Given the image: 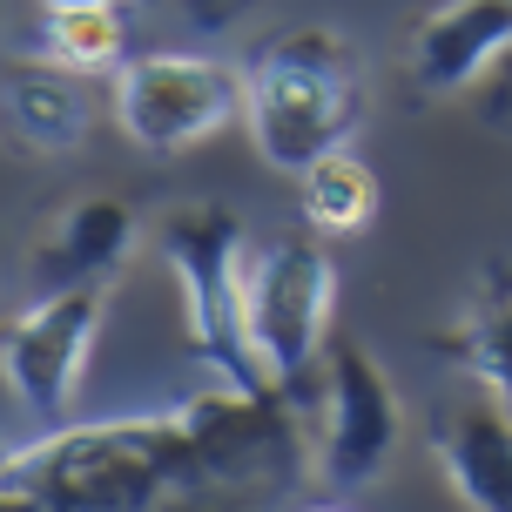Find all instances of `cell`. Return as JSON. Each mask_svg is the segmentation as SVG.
<instances>
[{"label": "cell", "instance_id": "cell-1", "mask_svg": "<svg viewBox=\"0 0 512 512\" xmlns=\"http://www.w3.org/2000/svg\"><path fill=\"white\" fill-rule=\"evenodd\" d=\"M277 398H203L155 418L68 425L34 445H14L0 465V492L41 512H135L162 506L209 479H250L263 459H283Z\"/></svg>", "mask_w": 512, "mask_h": 512}, {"label": "cell", "instance_id": "cell-2", "mask_svg": "<svg viewBox=\"0 0 512 512\" xmlns=\"http://www.w3.org/2000/svg\"><path fill=\"white\" fill-rule=\"evenodd\" d=\"M243 115H250L256 155L304 176L317 155L344 149L364 128V54L344 27H290L263 41L243 75Z\"/></svg>", "mask_w": 512, "mask_h": 512}, {"label": "cell", "instance_id": "cell-3", "mask_svg": "<svg viewBox=\"0 0 512 512\" xmlns=\"http://www.w3.org/2000/svg\"><path fill=\"white\" fill-rule=\"evenodd\" d=\"M155 250L182 290V324L196 358L243 398H277L250 344V277H243V223L223 203H182L155 223Z\"/></svg>", "mask_w": 512, "mask_h": 512}, {"label": "cell", "instance_id": "cell-4", "mask_svg": "<svg viewBox=\"0 0 512 512\" xmlns=\"http://www.w3.org/2000/svg\"><path fill=\"white\" fill-rule=\"evenodd\" d=\"M331 297V250L310 236H283L250 263V344L263 378L277 384V398L310 391V371L324 358V331H331Z\"/></svg>", "mask_w": 512, "mask_h": 512}, {"label": "cell", "instance_id": "cell-5", "mask_svg": "<svg viewBox=\"0 0 512 512\" xmlns=\"http://www.w3.org/2000/svg\"><path fill=\"white\" fill-rule=\"evenodd\" d=\"M243 115V81L209 54H142L115 68V122L135 149L182 155Z\"/></svg>", "mask_w": 512, "mask_h": 512}, {"label": "cell", "instance_id": "cell-6", "mask_svg": "<svg viewBox=\"0 0 512 512\" xmlns=\"http://www.w3.org/2000/svg\"><path fill=\"white\" fill-rule=\"evenodd\" d=\"M398 391L384 378V364L364 351L358 337H337L324 351V486L331 492H364L398 452Z\"/></svg>", "mask_w": 512, "mask_h": 512}, {"label": "cell", "instance_id": "cell-7", "mask_svg": "<svg viewBox=\"0 0 512 512\" xmlns=\"http://www.w3.org/2000/svg\"><path fill=\"white\" fill-rule=\"evenodd\" d=\"M102 317H108L102 283H61L41 304H27L7 324V344H0L14 398L34 405L41 418H61L68 398H75V384H81V371H88V358H95Z\"/></svg>", "mask_w": 512, "mask_h": 512}, {"label": "cell", "instance_id": "cell-8", "mask_svg": "<svg viewBox=\"0 0 512 512\" xmlns=\"http://www.w3.org/2000/svg\"><path fill=\"white\" fill-rule=\"evenodd\" d=\"M512 48V0H445L411 34V81L425 95H459Z\"/></svg>", "mask_w": 512, "mask_h": 512}, {"label": "cell", "instance_id": "cell-9", "mask_svg": "<svg viewBox=\"0 0 512 512\" xmlns=\"http://www.w3.org/2000/svg\"><path fill=\"white\" fill-rule=\"evenodd\" d=\"M445 486L479 512H512V411L506 405H452L432 425Z\"/></svg>", "mask_w": 512, "mask_h": 512}, {"label": "cell", "instance_id": "cell-10", "mask_svg": "<svg viewBox=\"0 0 512 512\" xmlns=\"http://www.w3.org/2000/svg\"><path fill=\"white\" fill-rule=\"evenodd\" d=\"M7 122L21 135L27 149L41 155H68L81 149V135L95 122V108H88V88L68 61H7Z\"/></svg>", "mask_w": 512, "mask_h": 512}, {"label": "cell", "instance_id": "cell-11", "mask_svg": "<svg viewBox=\"0 0 512 512\" xmlns=\"http://www.w3.org/2000/svg\"><path fill=\"white\" fill-rule=\"evenodd\" d=\"M128 250H135V209L122 196H81L48 230L41 270L61 283H102L108 270L128 263Z\"/></svg>", "mask_w": 512, "mask_h": 512}, {"label": "cell", "instance_id": "cell-12", "mask_svg": "<svg viewBox=\"0 0 512 512\" xmlns=\"http://www.w3.org/2000/svg\"><path fill=\"white\" fill-rule=\"evenodd\" d=\"M452 358L465 371H479L499 391V405L512 411V270L506 263H486V277L472 290V310L452 337Z\"/></svg>", "mask_w": 512, "mask_h": 512}, {"label": "cell", "instance_id": "cell-13", "mask_svg": "<svg viewBox=\"0 0 512 512\" xmlns=\"http://www.w3.org/2000/svg\"><path fill=\"white\" fill-rule=\"evenodd\" d=\"M297 182H304V216L324 236H351L378 216V176H371V162H364L351 142L331 149V155H317Z\"/></svg>", "mask_w": 512, "mask_h": 512}, {"label": "cell", "instance_id": "cell-14", "mask_svg": "<svg viewBox=\"0 0 512 512\" xmlns=\"http://www.w3.org/2000/svg\"><path fill=\"white\" fill-rule=\"evenodd\" d=\"M128 48L122 0H95V7H61L48 14V54L68 61L75 75H115Z\"/></svg>", "mask_w": 512, "mask_h": 512}, {"label": "cell", "instance_id": "cell-15", "mask_svg": "<svg viewBox=\"0 0 512 512\" xmlns=\"http://www.w3.org/2000/svg\"><path fill=\"white\" fill-rule=\"evenodd\" d=\"M48 14H61V7H95V0H41Z\"/></svg>", "mask_w": 512, "mask_h": 512}]
</instances>
